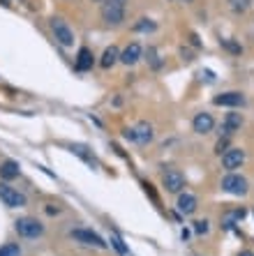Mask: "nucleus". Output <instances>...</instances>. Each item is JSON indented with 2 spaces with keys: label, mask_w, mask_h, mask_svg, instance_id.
Instances as JSON below:
<instances>
[{
  "label": "nucleus",
  "mask_w": 254,
  "mask_h": 256,
  "mask_svg": "<svg viewBox=\"0 0 254 256\" xmlns=\"http://www.w3.org/2000/svg\"><path fill=\"white\" fill-rule=\"evenodd\" d=\"M111 245H114L116 252H118L120 256H127V247H125V242L120 240V236H118V233H111Z\"/></svg>",
  "instance_id": "nucleus-21"
},
{
  "label": "nucleus",
  "mask_w": 254,
  "mask_h": 256,
  "mask_svg": "<svg viewBox=\"0 0 254 256\" xmlns=\"http://www.w3.org/2000/svg\"><path fill=\"white\" fill-rule=\"evenodd\" d=\"M180 55H183V60H187V62L192 60V53H190V51H185V49H180Z\"/></svg>",
  "instance_id": "nucleus-30"
},
{
  "label": "nucleus",
  "mask_w": 254,
  "mask_h": 256,
  "mask_svg": "<svg viewBox=\"0 0 254 256\" xmlns=\"http://www.w3.org/2000/svg\"><path fill=\"white\" fill-rule=\"evenodd\" d=\"M240 127H243V115L240 113H227L224 123H222V132H224V136L236 134Z\"/></svg>",
  "instance_id": "nucleus-15"
},
{
  "label": "nucleus",
  "mask_w": 254,
  "mask_h": 256,
  "mask_svg": "<svg viewBox=\"0 0 254 256\" xmlns=\"http://www.w3.org/2000/svg\"><path fill=\"white\" fill-rule=\"evenodd\" d=\"M245 217V210L240 208V210H231L227 212V217H224V226H234V221L236 219H243Z\"/></svg>",
  "instance_id": "nucleus-19"
},
{
  "label": "nucleus",
  "mask_w": 254,
  "mask_h": 256,
  "mask_svg": "<svg viewBox=\"0 0 254 256\" xmlns=\"http://www.w3.org/2000/svg\"><path fill=\"white\" fill-rule=\"evenodd\" d=\"M240 256H254V254H252V252H247V249H245V252H240Z\"/></svg>",
  "instance_id": "nucleus-32"
},
{
  "label": "nucleus",
  "mask_w": 254,
  "mask_h": 256,
  "mask_svg": "<svg viewBox=\"0 0 254 256\" xmlns=\"http://www.w3.org/2000/svg\"><path fill=\"white\" fill-rule=\"evenodd\" d=\"M0 256H21V247H19V245H14V242L2 245V247H0Z\"/></svg>",
  "instance_id": "nucleus-20"
},
{
  "label": "nucleus",
  "mask_w": 254,
  "mask_h": 256,
  "mask_svg": "<svg viewBox=\"0 0 254 256\" xmlns=\"http://www.w3.org/2000/svg\"><path fill=\"white\" fill-rule=\"evenodd\" d=\"M219 44L224 46L227 51H231V53H240L243 49H240V44H236V42H231V39H219Z\"/></svg>",
  "instance_id": "nucleus-25"
},
{
  "label": "nucleus",
  "mask_w": 254,
  "mask_h": 256,
  "mask_svg": "<svg viewBox=\"0 0 254 256\" xmlns=\"http://www.w3.org/2000/svg\"><path fill=\"white\" fill-rule=\"evenodd\" d=\"M176 208H178V212H180V215H185V217H187V215H194V212H196V208H199V201H196V196H194V194H187V192H185V194L178 196V203H176Z\"/></svg>",
  "instance_id": "nucleus-11"
},
{
  "label": "nucleus",
  "mask_w": 254,
  "mask_h": 256,
  "mask_svg": "<svg viewBox=\"0 0 254 256\" xmlns=\"http://www.w3.org/2000/svg\"><path fill=\"white\" fill-rule=\"evenodd\" d=\"M51 30H53V37H56V42L60 46H65V49H70V46H74V33H72V28L62 21V18L53 17L51 18Z\"/></svg>",
  "instance_id": "nucleus-4"
},
{
  "label": "nucleus",
  "mask_w": 254,
  "mask_h": 256,
  "mask_svg": "<svg viewBox=\"0 0 254 256\" xmlns=\"http://www.w3.org/2000/svg\"><path fill=\"white\" fill-rule=\"evenodd\" d=\"M93 65H95V55H93V51H90L88 46L79 49V55H77L74 67H77L79 72H88V70H93Z\"/></svg>",
  "instance_id": "nucleus-13"
},
{
  "label": "nucleus",
  "mask_w": 254,
  "mask_h": 256,
  "mask_svg": "<svg viewBox=\"0 0 254 256\" xmlns=\"http://www.w3.org/2000/svg\"><path fill=\"white\" fill-rule=\"evenodd\" d=\"M192 44L194 46H201V42H199V37H196V35H192Z\"/></svg>",
  "instance_id": "nucleus-31"
},
{
  "label": "nucleus",
  "mask_w": 254,
  "mask_h": 256,
  "mask_svg": "<svg viewBox=\"0 0 254 256\" xmlns=\"http://www.w3.org/2000/svg\"><path fill=\"white\" fill-rule=\"evenodd\" d=\"M183 2H192V0H183Z\"/></svg>",
  "instance_id": "nucleus-33"
},
{
  "label": "nucleus",
  "mask_w": 254,
  "mask_h": 256,
  "mask_svg": "<svg viewBox=\"0 0 254 256\" xmlns=\"http://www.w3.org/2000/svg\"><path fill=\"white\" fill-rule=\"evenodd\" d=\"M102 18L106 26H120L125 21V0H106L102 5Z\"/></svg>",
  "instance_id": "nucleus-1"
},
{
  "label": "nucleus",
  "mask_w": 254,
  "mask_h": 256,
  "mask_svg": "<svg viewBox=\"0 0 254 256\" xmlns=\"http://www.w3.org/2000/svg\"><path fill=\"white\" fill-rule=\"evenodd\" d=\"M243 162H245V150H243V148H227L224 155H222V166L227 168V171L240 168Z\"/></svg>",
  "instance_id": "nucleus-8"
},
{
  "label": "nucleus",
  "mask_w": 254,
  "mask_h": 256,
  "mask_svg": "<svg viewBox=\"0 0 254 256\" xmlns=\"http://www.w3.org/2000/svg\"><path fill=\"white\" fill-rule=\"evenodd\" d=\"M222 189L231 196H245L250 185H247V180L240 176V173H234V171H231L229 176L222 178Z\"/></svg>",
  "instance_id": "nucleus-2"
},
{
  "label": "nucleus",
  "mask_w": 254,
  "mask_h": 256,
  "mask_svg": "<svg viewBox=\"0 0 254 256\" xmlns=\"http://www.w3.org/2000/svg\"><path fill=\"white\" fill-rule=\"evenodd\" d=\"M70 150H72V152H77V155H81V157L86 159L88 164H95V157H90V155L86 152V148H83V146H70Z\"/></svg>",
  "instance_id": "nucleus-24"
},
{
  "label": "nucleus",
  "mask_w": 254,
  "mask_h": 256,
  "mask_svg": "<svg viewBox=\"0 0 254 256\" xmlns=\"http://www.w3.org/2000/svg\"><path fill=\"white\" fill-rule=\"evenodd\" d=\"M162 185H164V189L171 192V194H180L185 187V176L178 168H169L167 173H164V178H162Z\"/></svg>",
  "instance_id": "nucleus-7"
},
{
  "label": "nucleus",
  "mask_w": 254,
  "mask_h": 256,
  "mask_svg": "<svg viewBox=\"0 0 254 256\" xmlns=\"http://www.w3.org/2000/svg\"><path fill=\"white\" fill-rule=\"evenodd\" d=\"M0 201L7 208H23L26 205V196L21 194L19 189L9 187L7 183H0Z\"/></svg>",
  "instance_id": "nucleus-6"
},
{
  "label": "nucleus",
  "mask_w": 254,
  "mask_h": 256,
  "mask_svg": "<svg viewBox=\"0 0 254 256\" xmlns=\"http://www.w3.org/2000/svg\"><path fill=\"white\" fill-rule=\"evenodd\" d=\"M208 231H211V224H208V219H196V221H194V233L206 236Z\"/></svg>",
  "instance_id": "nucleus-23"
},
{
  "label": "nucleus",
  "mask_w": 254,
  "mask_h": 256,
  "mask_svg": "<svg viewBox=\"0 0 254 256\" xmlns=\"http://www.w3.org/2000/svg\"><path fill=\"white\" fill-rule=\"evenodd\" d=\"M120 60V51H118V46H106L104 53H102V60H99V65L104 67V70H109V67H114L116 62Z\"/></svg>",
  "instance_id": "nucleus-16"
},
{
  "label": "nucleus",
  "mask_w": 254,
  "mask_h": 256,
  "mask_svg": "<svg viewBox=\"0 0 254 256\" xmlns=\"http://www.w3.org/2000/svg\"><path fill=\"white\" fill-rule=\"evenodd\" d=\"M134 136H137V143H150L153 141V125H148V123H139L137 127H134Z\"/></svg>",
  "instance_id": "nucleus-17"
},
{
  "label": "nucleus",
  "mask_w": 254,
  "mask_h": 256,
  "mask_svg": "<svg viewBox=\"0 0 254 256\" xmlns=\"http://www.w3.org/2000/svg\"><path fill=\"white\" fill-rule=\"evenodd\" d=\"M227 146H229L227 139H224V141H219V143H217V148H215V152H217V155H222V150H227Z\"/></svg>",
  "instance_id": "nucleus-28"
},
{
  "label": "nucleus",
  "mask_w": 254,
  "mask_h": 256,
  "mask_svg": "<svg viewBox=\"0 0 254 256\" xmlns=\"http://www.w3.org/2000/svg\"><path fill=\"white\" fill-rule=\"evenodd\" d=\"M229 2H231L234 12H245L247 9V0H229Z\"/></svg>",
  "instance_id": "nucleus-26"
},
{
  "label": "nucleus",
  "mask_w": 254,
  "mask_h": 256,
  "mask_svg": "<svg viewBox=\"0 0 254 256\" xmlns=\"http://www.w3.org/2000/svg\"><path fill=\"white\" fill-rule=\"evenodd\" d=\"M148 62H150V67H153V70H159V67H162V60H159L155 46H148Z\"/></svg>",
  "instance_id": "nucleus-22"
},
{
  "label": "nucleus",
  "mask_w": 254,
  "mask_h": 256,
  "mask_svg": "<svg viewBox=\"0 0 254 256\" xmlns=\"http://www.w3.org/2000/svg\"><path fill=\"white\" fill-rule=\"evenodd\" d=\"M143 189H146V194H150V199L157 203V194H155V189H153V185L150 183H143Z\"/></svg>",
  "instance_id": "nucleus-27"
},
{
  "label": "nucleus",
  "mask_w": 254,
  "mask_h": 256,
  "mask_svg": "<svg viewBox=\"0 0 254 256\" xmlns=\"http://www.w3.org/2000/svg\"><path fill=\"white\" fill-rule=\"evenodd\" d=\"M123 136H125V139H130V141H137V136H134V129H125Z\"/></svg>",
  "instance_id": "nucleus-29"
},
{
  "label": "nucleus",
  "mask_w": 254,
  "mask_h": 256,
  "mask_svg": "<svg viewBox=\"0 0 254 256\" xmlns=\"http://www.w3.org/2000/svg\"><path fill=\"white\" fill-rule=\"evenodd\" d=\"M157 28V23L153 21V18H139L137 23H134V30L137 33H153Z\"/></svg>",
  "instance_id": "nucleus-18"
},
{
  "label": "nucleus",
  "mask_w": 254,
  "mask_h": 256,
  "mask_svg": "<svg viewBox=\"0 0 254 256\" xmlns=\"http://www.w3.org/2000/svg\"><path fill=\"white\" fill-rule=\"evenodd\" d=\"M213 104L215 106H231V109H236V106H243L245 104V97L236 92V90H231V92H222L217 97L213 99Z\"/></svg>",
  "instance_id": "nucleus-10"
},
{
  "label": "nucleus",
  "mask_w": 254,
  "mask_h": 256,
  "mask_svg": "<svg viewBox=\"0 0 254 256\" xmlns=\"http://www.w3.org/2000/svg\"><path fill=\"white\" fill-rule=\"evenodd\" d=\"M14 229L21 238H39L44 233V224L33 219V217H21V219L14 221Z\"/></svg>",
  "instance_id": "nucleus-3"
},
{
  "label": "nucleus",
  "mask_w": 254,
  "mask_h": 256,
  "mask_svg": "<svg viewBox=\"0 0 254 256\" xmlns=\"http://www.w3.org/2000/svg\"><path fill=\"white\" fill-rule=\"evenodd\" d=\"M213 127H215V118H213L211 113H196L194 115V120H192V129L196 134H208L213 132Z\"/></svg>",
  "instance_id": "nucleus-9"
},
{
  "label": "nucleus",
  "mask_w": 254,
  "mask_h": 256,
  "mask_svg": "<svg viewBox=\"0 0 254 256\" xmlns=\"http://www.w3.org/2000/svg\"><path fill=\"white\" fill-rule=\"evenodd\" d=\"M141 53H143V49H141L139 42H132V44H127V49L120 53V62H123V65H137V62L141 60Z\"/></svg>",
  "instance_id": "nucleus-12"
},
{
  "label": "nucleus",
  "mask_w": 254,
  "mask_h": 256,
  "mask_svg": "<svg viewBox=\"0 0 254 256\" xmlns=\"http://www.w3.org/2000/svg\"><path fill=\"white\" fill-rule=\"evenodd\" d=\"M70 236H72V240H77V242L86 245V247H97V249L106 247L104 238H102L99 233H95V231H90V229H74Z\"/></svg>",
  "instance_id": "nucleus-5"
},
{
  "label": "nucleus",
  "mask_w": 254,
  "mask_h": 256,
  "mask_svg": "<svg viewBox=\"0 0 254 256\" xmlns=\"http://www.w3.org/2000/svg\"><path fill=\"white\" fill-rule=\"evenodd\" d=\"M19 173H21L19 162H14V159H5V162H0V178H2L5 183H9V180L19 178Z\"/></svg>",
  "instance_id": "nucleus-14"
}]
</instances>
